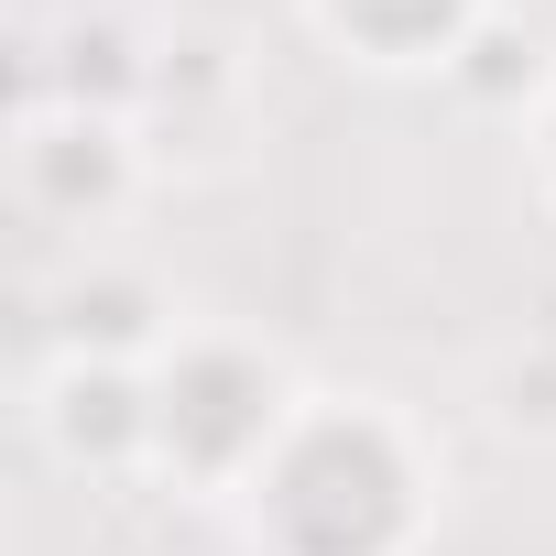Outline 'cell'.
I'll return each mask as SVG.
<instances>
[{"mask_svg": "<svg viewBox=\"0 0 556 556\" xmlns=\"http://www.w3.org/2000/svg\"><path fill=\"white\" fill-rule=\"evenodd\" d=\"M523 175H534V197H545V218H556V66H545V88H534V110H523Z\"/></svg>", "mask_w": 556, "mask_h": 556, "instance_id": "obj_10", "label": "cell"}, {"mask_svg": "<svg viewBox=\"0 0 556 556\" xmlns=\"http://www.w3.org/2000/svg\"><path fill=\"white\" fill-rule=\"evenodd\" d=\"M175 328H186V306L153 285L142 262H110V251H88L55 285V306H45L55 361H131V371H153L175 350Z\"/></svg>", "mask_w": 556, "mask_h": 556, "instance_id": "obj_7", "label": "cell"}, {"mask_svg": "<svg viewBox=\"0 0 556 556\" xmlns=\"http://www.w3.org/2000/svg\"><path fill=\"white\" fill-rule=\"evenodd\" d=\"M142 186H153V153H142L131 110L55 99V88L23 99V121H12V197H23V218L99 240L121 207H142Z\"/></svg>", "mask_w": 556, "mask_h": 556, "instance_id": "obj_3", "label": "cell"}, {"mask_svg": "<svg viewBox=\"0 0 556 556\" xmlns=\"http://www.w3.org/2000/svg\"><path fill=\"white\" fill-rule=\"evenodd\" d=\"M447 88H469V99H491V110H513V121H523V110H534V88H545V55H534V34H513V12H502V23L447 66Z\"/></svg>", "mask_w": 556, "mask_h": 556, "instance_id": "obj_8", "label": "cell"}, {"mask_svg": "<svg viewBox=\"0 0 556 556\" xmlns=\"http://www.w3.org/2000/svg\"><path fill=\"white\" fill-rule=\"evenodd\" d=\"M251 556H426L447 523V447L393 393H317L229 502Z\"/></svg>", "mask_w": 556, "mask_h": 556, "instance_id": "obj_1", "label": "cell"}, {"mask_svg": "<svg viewBox=\"0 0 556 556\" xmlns=\"http://www.w3.org/2000/svg\"><path fill=\"white\" fill-rule=\"evenodd\" d=\"M491 23L502 0H306V34L361 77H447Z\"/></svg>", "mask_w": 556, "mask_h": 556, "instance_id": "obj_6", "label": "cell"}, {"mask_svg": "<svg viewBox=\"0 0 556 556\" xmlns=\"http://www.w3.org/2000/svg\"><path fill=\"white\" fill-rule=\"evenodd\" d=\"M34 437L77 480H153V382L131 361H45L34 371Z\"/></svg>", "mask_w": 556, "mask_h": 556, "instance_id": "obj_5", "label": "cell"}, {"mask_svg": "<svg viewBox=\"0 0 556 556\" xmlns=\"http://www.w3.org/2000/svg\"><path fill=\"white\" fill-rule=\"evenodd\" d=\"M491 426L513 437H556V339H523L491 361Z\"/></svg>", "mask_w": 556, "mask_h": 556, "instance_id": "obj_9", "label": "cell"}, {"mask_svg": "<svg viewBox=\"0 0 556 556\" xmlns=\"http://www.w3.org/2000/svg\"><path fill=\"white\" fill-rule=\"evenodd\" d=\"M142 382H153V480L186 502H240L251 469L273 458V437L306 404L295 361L229 317H186Z\"/></svg>", "mask_w": 556, "mask_h": 556, "instance_id": "obj_2", "label": "cell"}, {"mask_svg": "<svg viewBox=\"0 0 556 556\" xmlns=\"http://www.w3.org/2000/svg\"><path fill=\"white\" fill-rule=\"evenodd\" d=\"M131 121H142L153 175L164 164L175 175H229L240 142H251V55L229 34H207V23H175L153 45V66H142V110Z\"/></svg>", "mask_w": 556, "mask_h": 556, "instance_id": "obj_4", "label": "cell"}]
</instances>
